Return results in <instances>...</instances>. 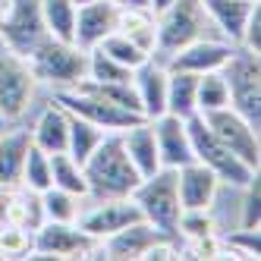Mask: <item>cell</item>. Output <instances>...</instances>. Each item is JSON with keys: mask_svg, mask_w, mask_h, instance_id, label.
<instances>
[{"mask_svg": "<svg viewBox=\"0 0 261 261\" xmlns=\"http://www.w3.org/2000/svg\"><path fill=\"white\" fill-rule=\"evenodd\" d=\"M88 195L91 198H126L136 192V186L142 182L139 170L129 161L120 133H104L101 145L88 154L82 164Z\"/></svg>", "mask_w": 261, "mask_h": 261, "instance_id": "1", "label": "cell"}, {"mask_svg": "<svg viewBox=\"0 0 261 261\" xmlns=\"http://www.w3.org/2000/svg\"><path fill=\"white\" fill-rule=\"evenodd\" d=\"M29 69L38 82H47L54 88H69L79 79H85L88 72V50L76 47L72 41H60V38H47L29 54Z\"/></svg>", "mask_w": 261, "mask_h": 261, "instance_id": "2", "label": "cell"}, {"mask_svg": "<svg viewBox=\"0 0 261 261\" xmlns=\"http://www.w3.org/2000/svg\"><path fill=\"white\" fill-rule=\"evenodd\" d=\"M129 198L139 204L142 220H148L164 236L179 239L176 236V220H179V211L182 208H179V192H176V170L161 167L158 173L145 176Z\"/></svg>", "mask_w": 261, "mask_h": 261, "instance_id": "3", "label": "cell"}, {"mask_svg": "<svg viewBox=\"0 0 261 261\" xmlns=\"http://www.w3.org/2000/svg\"><path fill=\"white\" fill-rule=\"evenodd\" d=\"M186 133H189V145H192L195 161L204 164L208 170H214V176L220 182H230V186H236V189H242V186L258 173V170L246 167L236 154H230L227 148L220 145V139L208 129V123H204L201 114L186 117Z\"/></svg>", "mask_w": 261, "mask_h": 261, "instance_id": "4", "label": "cell"}, {"mask_svg": "<svg viewBox=\"0 0 261 261\" xmlns=\"http://www.w3.org/2000/svg\"><path fill=\"white\" fill-rule=\"evenodd\" d=\"M220 76L227 79L230 107L239 117H246L255 129H261V66L258 54L252 50H233L230 60L223 63Z\"/></svg>", "mask_w": 261, "mask_h": 261, "instance_id": "5", "label": "cell"}, {"mask_svg": "<svg viewBox=\"0 0 261 261\" xmlns=\"http://www.w3.org/2000/svg\"><path fill=\"white\" fill-rule=\"evenodd\" d=\"M0 38H4V47H10L13 54L29 57L47 38L38 0H7V13H4V22H0Z\"/></svg>", "mask_w": 261, "mask_h": 261, "instance_id": "6", "label": "cell"}, {"mask_svg": "<svg viewBox=\"0 0 261 261\" xmlns=\"http://www.w3.org/2000/svg\"><path fill=\"white\" fill-rule=\"evenodd\" d=\"M54 101H57L60 107H66L69 114H76L88 123H95L98 129H104V133H123V129L142 123L145 117L133 114V110H123L117 104H110L98 95H88V91L82 88H57V95H54Z\"/></svg>", "mask_w": 261, "mask_h": 261, "instance_id": "7", "label": "cell"}, {"mask_svg": "<svg viewBox=\"0 0 261 261\" xmlns=\"http://www.w3.org/2000/svg\"><path fill=\"white\" fill-rule=\"evenodd\" d=\"M204 29V7L201 0H173L161 16H158V44L154 54H167L186 47L189 41L201 38Z\"/></svg>", "mask_w": 261, "mask_h": 261, "instance_id": "8", "label": "cell"}, {"mask_svg": "<svg viewBox=\"0 0 261 261\" xmlns=\"http://www.w3.org/2000/svg\"><path fill=\"white\" fill-rule=\"evenodd\" d=\"M208 129L220 139V145L227 148L230 154H236L246 167L258 170L261 164V142H258V129L246 120L239 117L233 107H220V110H211V114H201Z\"/></svg>", "mask_w": 261, "mask_h": 261, "instance_id": "9", "label": "cell"}, {"mask_svg": "<svg viewBox=\"0 0 261 261\" xmlns=\"http://www.w3.org/2000/svg\"><path fill=\"white\" fill-rule=\"evenodd\" d=\"M35 79L29 60L13 54L10 47H0V117L19 120L35 95Z\"/></svg>", "mask_w": 261, "mask_h": 261, "instance_id": "10", "label": "cell"}, {"mask_svg": "<svg viewBox=\"0 0 261 261\" xmlns=\"http://www.w3.org/2000/svg\"><path fill=\"white\" fill-rule=\"evenodd\" d=\"M95 246H98V239L82 233L76 223L44 220L32 236L29 258H88Z\"/></svg>", "mask_w": 261, "mask_h": 261, "instance_id": "11", "label": "cell"}, {"mask_svg": "<svg viewBox=\"0 0 261 261\" xmlns=\"http://www.w3.org/2000/svg\"><path fill=\"white\" fill-rule=\"evenodd\" d=\"M142 220V211H139V204L133 198H95V204L85 211H79L76 217V227L82 233H88L91 239H107V236H114L117 230L129 227V223H136Z\"/></svg>", "mask_w": 261, "mask_h": 261, "instance_id": "12", "label": "cell"}, {"mask_svg": "<svg viewBox=\"0 0 261 261\" xmlns=\"http://www.w3.org/2000/svg\"><path fill=\"white\" fill-rule=\"evenodd\" d=\"M236 47L230 41H211V38H195L186 47L173 50L167 57V69H179V72H192V76H204V72H217L223 63L230 60V54Z\"/></svg>", "mask_w": 261, "mask_h": 261, "instance_id": "13", "label": "cell"}, {"mask_svg": "<svg viewBox=\"0 0 261 261\" xmlns=\"http://www.w3.org/2000/svg\"><path fill=\"white\" fill-rule=\"evenodd\" d=\"M217 186L220 179L214 176V170H208L204 164L189 161L176 170V192H179V208L182 211H195L204 208L211 211L214 195H217Z\"/></svg>", "mask_w": 261, "mask_h": 261, "instance_id": "14", "label": "cell"}, {"mask_svg": "<svg viewBox=\"0 0 261 261\" xmlns=\"http://www.w3.org/2000/svg\"><path fill=\"white\" fill-rule=\"evenodd\" d=\"M117 13L120 7H114L110 0H91L85 7H76V29H72V44L91 50L98 47L104 35H110L117 29Z\"/></svg>", "mask_w": 261, "mask_h": 261, "instance_id": "15", "label": "cell"}, {"mask_svg": "<svg viewBox=\"0 0 261 261\" xmlns=\"http://www.w3.org/2000/svg\"><path fill=\"white\" fill-rule=\"evenodd\" d=\"M151 126H154V142H158L161 167L179 170L182 164L195 161L192 145H189V133H186V120H179L173 114H161V117L151 120Z\"/></svg>", "mask_w": 261, "mask_h": 261, "instance_id": "16", "label": "cell"}, {"mask_svg": "<svg viewBox=\"0 0 261 261\" xmlns=\"http://www.w3.org/2000/svg\"><path fill=\"white\" fill-rule=\"evenodd\" d=\"M161 239H170V236L154 230L148 220H136V223H129V227L117 230L114 236L101 239V249H104V258H114V261H129V258L142 261V255Z\"/></svg>", "mask_w": 261, "mask_h": 261, "instance_id": "17", "label": "cell"}, {"mask_svg": "<svg viewBox=\"0 0 261 261\" xmlns=\"http://www.w3.org/2000/svg\"><path fill=\"white\" fill-rule=\"evenodd\" d=\"M133 85H136L145 120L167 114V66H161L154 57H148L139 69H133Z\"/></svg>", "mask_w": 261, "mask_h": 261, "instance_id": "18", "label": "cell"}, {"mask_svg": "<svg viewBox=\"0 0 261 261\" xmlns=\"http://www.w3.org/2000/svg\"><path fill=\"white\" fill-rule=\"evenodd\" d=\"M120 139H123L126 154H129V161H133V167L139 170L142 179L161 170V158H158V142H154V126H151V120H142L136 126L123 129Z\"/></svg>", "mask_w": 261, "mask_h": 261, "instance_id": "19", "label": "cell"}, {"mask_svg": "<svg viewBox=\"0 0 261 261\" xmlns=\"http://www.w3.org/2000/svg\"><path fill=\"white\" fill-rule=\"evenodd\" d=\"M66 136H69V114L66 107L50 101V107H44V114L32 129V145L41 148L44 154H57V151H66Z\"/></svg>", "mask_w": 261, "mask_h": 261, "instance_id": "20", "label": "cell"}, {"mask_svg": "<svg viewBox=\"0 0 261 261\" xmlns=\"http://www.w3.org/2000/svg\"><path fill=\"white\" fill-rule=\"evenodd\" d=\"M29 145H32L29 129H16V133H4L0 129V189L19 186Z\"/></svg>", "mask_w": 261, "mask_h": 261, "instance_id": "21", "label": "cell"}, {"mask_svg": "<svg viewBox=\"0 0 261 261\" xmlns=\"http://www.w3.org/2000/svg\"><path fill=\"white\" fill-rule=\"evenodd\" d=\"M258 0H201L204 16H211L214 25L230 38V44H239L242 29H246L249 13L255 10Z\"/></svg>", "mask_w": 261, "mask_h": 261, "instance_id": "22", "label": "cell"}, {"mask_svg": "<svg viewBox=\"0 0 261 261\" xmlns=\"http://www.w3.org/2000/svg\"><path fill=\"white\" fill-rule=\"evenodd\" d=\"M117 32H123L129 41H136L148 57H154L158 44V16L148 7H123L117 13Z\"/></svg>", "mask_w": 261, "mask_h": 261, "instance_id": "23", "label": "cell"}, {"mask_svg": "<svg viewBox=\"0 0 261 261\" xmlns=\"http://www.w3.org/2000/svg\"><path fill=\"white\" fill-rule=\"evenodd\" d=\"M195 88H198V76L179 72V69H167V114H173L179 120L198 114L195 110Z\"/></svg>", "mask_w": 261, "mask_h": 261, "instance_id": "24", "label": "cell"}, {"mask_svg": "<svg viewBox=\"0 0 261 261\" xmlns=\"http://www.w3.org/2000/svg\"><path fill=\"white\" fill-rule=\"evenodd\" d=\"M50 186L66 189L79 198H88V182H85V170L76 158H69L66 151L50 154Z\"/></svg>", "mask_w": 261, "mask_h": 261, "instance_id": "25", "label": "cell"}, {"mask_svg": "<svg viewBox=\"0 0 261 261\" xmlns=\"http://www.w3.org/2000/svg\"><path fill=\"white\" fill-rule=\"evenodd\" d=\"M101 139H104V129H98L95 123H88V120H82L76 114H69V136H66V154L69 158H76L79 164H85L88 154L101 145Z\"/></svg>", "mask_w": 261, "mask_h": 261, "instance_id": "26", "label": "cell"}, {"mask_svg": "<svg viewBox=\"0 0 261 261\" xmlns=\"http://www.w3.org/2000/svg\"><path fill=\"white\" fill-rule=\"evenodd\" d=\"M41 4V19L50 38L72 41V29H76V4L72 0H38Z\"/></svg>", "mask_w": 261, "mask_h": 261, "instance_id": "27", "label": "cell"}, {"mask_svg": "<svg viewBox=\"0 0 261 261\" xmlns=\"http://www.w3.org/2000/svg\"><path fill=\"white\" fill-rule=\"evenodd\" d=\"M230 107V91H227V79L217 72H204L198 76V88H195V110L198 114H211V110Z\"/></svg>", "mask_w": 261, "mask_h": 261, "instance_id": "28", "label": "cell"}, {"mask_svg": "<svg viewBox=\"0 0 261 261\" xmlns=\"http://www.w3.org/2000/svg\"><path fill=\"white\" fill-rule=\"evenodd\" d=\"M98 50H104L110 60H117V63H123L126 69H139L145 60H148V54L136 44V41H129L123 32H110V35H104L101 38V44H98Z\"/></svg>", "mask_w": 261, "mask_h": 261, "instance_id": "29", "label": "cell"}, {"mask_svg": "<svg viewBox=\"0 0 261 261\" xmlns=\"http://www.w3.org/2000/svg\"><path fill=\"white\" fill-rule=\"evenodd\" d=\"M41 211H44V220L76 223V217H79V195L50 186V189L41 192Z\"/></svg>", "mask_w": 261, "mask_h": 261, "instance_id": "30", "label": "cell"}, {"mask_svg": "<svg viewBox=\"0 0 261 261\" xmlns=\"http://www.w3.org/2000/svg\"><path fill=\"white\" fill-rule=\"evenodd\" d=\"M25 189L32 192H44L50 189V154H44L41 148L29 145L25 151V164H22V179H19Z\"/></svg>", "mask_w": 261, "mask_h": 261, "instance_id": "31", "label": "cell"}, {"mask_svg": "<svg viewBox=\"0 0 261 261\" xmlns=\"http://www.w3.org/2000/svg\"><path fill=\"white\" fill-rule=\"evenodd\" d=\"M85 76L95 79V82H133V69H126L123 63L110 60L104 50L91 47L88 50V72H85Z\"/></svg>", "mask_w": 261, "mask_h": 261, "instance_id": "32", "label": "cell"}, {"mask_svg": "<svg viewBox=\"0 0 261 261\" xmlns=\"http://www.w3.org/2000/svg\"><path fill=\"white\" fill-rule=\"evenodd\" d=\"M214 233V220L211 214L204 211V208H195V211H179V220H176V236L179 239H204V236H211Z\"/></svg>", "mask_w": 261, "mask_h": 261, "instance_id": "33", "label": "cell"}, {"mask_svg": "<svg viewBox=\"0 0 261 261\" xmlns=\"http://www.w3.org/2000/svg\"><path fill=\"white\" fill-rule=\"evenodd\" d=\"M32 252V236L25 227H16V223H4L0 227V255L7 258H29Z\"/></svg>", "mask_w": 261, "mask_h": 261, "instance_id": "34", "label": "cell"}, {"mask_svg": "<svg viewBox=\"0 0 261 261\" xmlns=\"http://www.w3.org/2000/svg\"><path fill=\"white\" fill-rule=\"evenodd\" d=\"M242 192H246V198H242V227L258 230V214H261V179H258V173L242 186Z\"/></svg>", "mask_w": 261, "mask_h": 261, "instance_id": "35", "label": "cell"}, {"mask_svg": "<svg viewBox=\"0 0 261 261\" xmlns=\"http://www.w3.org/2000/svg\"><path fill=\"white\" fill-rule=\"evenodd\" d=\"M223 246L227 249H233L239 258H258L261 255V239H258V230H236L233 236H227L223 239Z\"/></svg>", "mask_w": 261, "mask_h": 261, "instance_id": "36", "label": "cell"}, {"mask_svg": "<svg viewBox=\"0 0 261 261\" xmlns=\"http://www.w3.org/2000/svg\"><path fill=\"white\" fill-rule=\"evenodd\" d=\"M239 47L252 50V54L261 50V4H255V10L249 13L246 29H242V38H239Z\"/></svg>", "mask_w": 261, "mask_h": 261, "instance_id": "37", "label": "cell"}, {"mask_svg": "<svg viewBox=\"0 0 261 261\" xmlns=\"http://www.w3.org/2000/svg\"><path fill=\"white\" fill-rule=\"evenodd\" d=\"M170 4H173V0H148V10H151L154 16H161V13H164L167 7H170Z\"/></svg>", "mask_w": 261, "mask_h": 261, "instance_id": "38", "label": "cell"}, {"mask_svg": "<svg viewBox=\"0 0 261 261\" xmlns=\"http://www.w3.org/2000/svg\"><path fill=\"white\" fill-rule=\"evenodd\" d=\"M110 4H114V7H148V0H110Z\"/></svg>", "mask_w": 261, "mask_h": 261, "instance_id": "39", "label": "cell"}, {"mask_svg": "<svg viewBox=\"0 0 261 261\" xmlns=\"http://www.w3.org/2000/svg\"><path fill=\"white\" fill-rule=\"evenodd\" d=\"M4 13H7V0H0V22H4Z\"/></svg>", "mask_w": 261, "mask_h": 261, "instance_id": "40", "label": "cell"}, {"mask_svg": "<svg viewBox=\"0 0 261 261\" xmlns=\"http://www.w3.org/2000/svg\"><path fill=\"white\" fill-rule=\"evenodd\" d=\"M72 4H76V7H85V4H91V0H72Z\"/></svg>", "mask_w": 261, "mask_h": 261, "instance_id": "41", "label": "cell"}]
</instances>
